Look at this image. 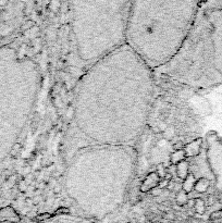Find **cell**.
I'll return each instance as SVG.
<instances>
[{"instance_id":"cell-1","label":"cell","mask_w":222,"mask_h":223,"mask_svg":"<svg viewBox=\"0 0 222 223\" xmlns=\"http://www.w3.org/2000/svg\"><path fill=\"white\" fill-rule=\"evenodd\" d=\"M155 73L126 44L80 78L64 146L68 162L91 146H133L148 119Z\"/></svg>"},{"instance_id":"cell-2","label":"cell","mask_w":222,"mask_h":223,"mask_svg":"<svg viewBox=\"0 0 222 223\" xmlns=\"http://www.w3.org/2000/svg\"><path fill=\"white\" fill-rule=\"evenodd\" d=\"M135 162L133 146L83 148L67 162V190L82 210L102 217L122 204Z\"/></svg>"},{"instance_id":"cell-3","label":"cell","mask_w":222,"mask_h":223,"mask_svg":"<svg viewBox=\"0 0 222 223\" xmlns=\"http://www.w3.org/2000/svg\"><path fill=\"white\" fill-rule=\"evenodd\" d=\"M197 7V1H132L125 44L156 72L179 52Z\"/></svg>"},{"instance_id":"cell-4","label":"cell","mask_w":222,"mask_h":223,"mask_svg":"<svg viewBox=\"0 0 222 223\" xmlns=\"http://www.w3.org/2000/svg\"><path fill=\"white\" fill-rule=\"evenodd\" d=\"M155 73L192 88H209L222 82V1L198 2L182 47Z\"/></svg>"},{"instance_id":"cell-5","label":"cell","mask_w":222,"mask_h":223,"mask_svg":"<svg viewBox=\"0 0 222 223\" xmlns=\"http://www.w3.org/2000/svg\"><path fill=\"white\" fill-rule=\"evenodd\" d=\"M132 1L71 2V31L77 63L88 69L125 44Z\"/></svg>"},{"instance_id":"cell-6","label":"cell","mask_w":222,"mask_h":223,"mask_svg":"<svg viewBox=\"0 0 222 223\" xmlns=\"http://www.w3.org/2000/svg\"><path fill=\"white\" fill-rule=\"evenodd\" d=\"M209 185H210V183H209L208 180L205 179V177H201V179H199L198 181L195 182V184H194V190L198 193H205L207 190H208Z\"/></svg>"},{"instance_id":"cell-7","label":"cell","mask_w":222,"mask_h":223,"mask_svg":"<svg viewBox=\"0 0 222 223\" xmlns=\"http://www.w3.org/2000/svg\"><path fill=\"white\" fill-rule=\"evenodd\" d=\"M199 147H200V140H195L193 143H191L186 148L187 155L190 156H196L199 153Z\"/></svg>"},{"instance_id":"cell-8","label":"cell","mask_w":222,"mask_h":223,"mask_svg":"<svg viewBox=\"0 0 222 223\" xmlns=\"http://www.w3.org/2000/svg\"><path fill=\"white\" fill-rule=\"evenodd\" d=\"M176 171H178L179 177H180L181 179H186V177H188V166L185 161H181L180 163H178Z\"/></svg>"},{"instance_id":"cell-9","label":"cell","mask_w":222,"mask_h":223,"mask_svg":"<svg viewBox=\"0 0 222 223\" xmlns=\"http://www.w3.org/2000/svg\"><path fill=\"white\" fill-rule=\"evenodd\" d=\"M187 200H188L187 193H185L184 190H181V192L178 194V196H176V201H178V204H180V205H185L186 202H187Z\"/></svg>"},{"instance_id":"cell-10","label":"cell","mask_w":222,"mask_h":223,"mask_svg":"<svg viewBox=\"0 0 222 223\" xmlns=\"http://www.w3.org/2000/svg\"><path fill=\"white\" fill-rule=\"evenodd\" d=\"M195 208L196 210L198 211V212L203 213L205 211V202L204 200L201 199H196L195 200Z\"/></svg>"}]
</instances>
